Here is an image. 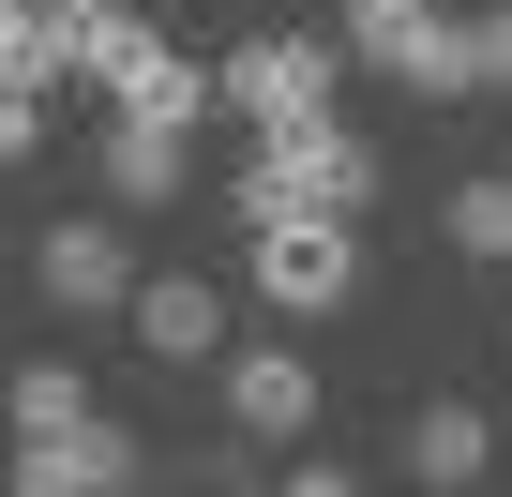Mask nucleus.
I'll use <instances>...</instances> for the list:
<instances>
[{"mask_svg":"<svg viewBox=\"0 0 512 497\" xmlns=\"http://www.w3.org/2000/svg\"><path fill=\"white\" fill-rule=\"evenodd\" d=\"M226 422L241 437H317V362L302 347H226Z\"/></svg>","mask_w":512,"mask_h":497,"instance_id":"obj_7","label":"nucleus"},{"mask_svg":"<svg viewBox=\"0 0 512 497\" xmlns=\"http://www.w3.org/2000/svg\"><path fill=\"white\" fill-rule=\"evenodd\" d=\"M61 422H91V377L76 362H16V437H61Z\"/></svg>","mask_w":512,"mask_h":497,"instance_id":"obj_12","label":"nucleus"},{"mask_svg":"<svg viewBox=\"0 0 512 497\" xmlns=\"http://www.w3.org/2000/svg\"><path fill=\"white\" fill-rule=\"evenodd\" d=\"M452 257H512V181H452Z\"/></svg>","mask_w":512,"mask_h":497,"instance_id":"obj_13","label":"nucleus"},{"mask_svg":"<svg viewBox=\"0 0 512 497\" xmlns=\"http://www.w3.org/2000/svg\"><path fill=\"white\" fill-rule=\"evenodd\" d=\"M121 332H136L151 362H226V302H211L196 272H136V302H121Z\"/></svg>","mask_w":512,"mask_h":497,"instance_id":"obj_8","label":"nucleus"},{"mask_svg":"<svg viewBox=\"0 0 512 497\" xmlns=\"http://www.w3.org/2000/svg\"><path fill=\"white\" fill-rule=\"evenodd\" d=\"M347 61L392 76L407 106H452L467 91V16H437V0H347Z\"/></svg>","mask_w":512,"mask_h":497,"instance_id":"obj_2","label":"nucleus"},{"mask_svg":"<svg viewBox=\"0 0 512 497\" xmlns=\"http://www.w3.org/2000/svg\"><path fill=\"white\" fill-rule=\"evenodd\" d=\"M181 196V121H106V211H166Z\"/></svg>","mask_w":512,"mask_h":497,"instance_id":"obj_9","label":"nucleus"},{"mask_svg":"<svg viewBox=\"0 0 512 497\" xmlns=\"http://www.w3.org/2000/svg\"><path fill=\"white\" fill-rule=\"evenodd\" d=\"M332 76H347V46H317V31H256V46H226V106H241L256 136L332 121Z\"/></svg>","mask_w":512,"mask_h":497,"instance_id":"obj_4","label":"nucleus"},{"mask_svg":"<svg viewBox=\"0 0 512 497\" xmlns=\"http://www.w3.org/2000/svg\"><path fill=\"white\" fill-rule=\"evenodd\" d=\"M467 91H512V0H482V16H467Z\"/></svg>","mask_w":512,"mask_h":497,"instance_id":"obj_14","label":"nucleus"},{"mask_svg":"<svg viewBox=\"0 0 512 497\" xmlns=\"http://www.w3.org/2000/svg\"><path fill=\"white\" fill-rule=\"evenodd\" d=\"M482 467H497V422L482 407H422L407 422V482H482Z\"/></svg>","mask_w":512,"mask_h":497,"instance_id":"obj_10","label":"nucleus"},{"mask_svg":"<svg viewBox=\"0 0 512 497\" xmlns=\"http://www.w3.org/2000/svg\"><path fill=\"white\" fill-rule=\"evenodd\" d=\"M31 287H46L61 317H121V302H136V257H121V226H106V211H76V226L31 241Z\"/></svg>","mask_w":512,"mask_h":497,"instance_id":"obj_5","label":"nucleus"},{"mask_svg":"<svg viewBox=\"0 0 512 497\" xmlns=\"http://www.w3.org/2000/svg\"><path fill=\"white\" fill-rule=\"evenodd\" d=\"M16 482L31 497H121V482H151V452L121 422H61V437H16Z\"/></svg>","mask_w":512,"mask_h":497,"instance_id":"obj_6","label":"nucleus"},{"mask_svg":"<svg viewBox=\"0 0 512 497\" xmlns=\"http://www.w3.org/2000/svg\"><path fill=\"white\" fill-rule=\"evenodd\" d=\"M0 76H16V91L61 76V0H0Z\"/></svg>","mask_w":512,"mask_h":497,"instance_id":"obj_11","label":"nucleus"},{"mask_svg":"<svg viewBox=\"0 0 512 497\" xmlns=\"http://www.w3.org/2000/svg\"><path fill=\"white\" fill-rule=\"evenodd\" d=\"M46 151V91H16V76H0V166H31Z\"/></svg>","mask_w":512,"mask_h":497,"instance_id":"obj_15","label":"nucleus"},{"mask_svg":"<svg viewBox=\"0 0 512 497\" xmlns=\"http://www.w3.org/2000/svg\"><path fill=\"white\" fill-rule=\"evenodd\" d=\"M362 287V211H272L256 226V302L272 317H332Z\"/></svg>","mask_w":512,"mask_h":497,"instance_id":"obj_3","label":"nucleus"},{"mask_svg":"<svg viewBox=\"0 0 512 497\" xmlns=\"http://www.w3.org/2000/svg\"><path fill=\"white\" fill-rule=\"evenodd\" d=\"M241 226H272V211H377V151L332 136V121H287V136H256V166L226 181Z\"/></svg>","mask_w":512,"mask_h":497,"instance_id":"obj_1","label":"nucleus"}]
</instances>
